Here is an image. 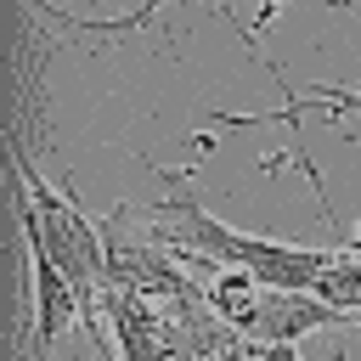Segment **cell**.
I'll return each instance as SVG.
<instances>
[{"label":"cell","instance_id":"cell-1","mask_svg":"<svg viewBox=\"0 0 361 361\" xmlns=\"http://www.w3.org/2000/svg\"><path fill=\"white\" fill-rule=\"evenodd\" d=\"M158 214L169 220L164 237H175L192 259H209V265H220V271H237V276H248L254 288H305V293H316L322 276H327L333 259H338V254H327V248H299V243L231 231L226 220H214V214H209L192 192H180V186L158 203Z\"/></svg>","mask_w":361,"mask_h":361},{"label":"cell","instance_id":"cell-2","mask_svg":"<svg viewBox=\"0 0 361 361\" xmlns=\"http://www.w3.org/2000/svg\"><path fill=\"white\" fill-rule=\"evenodd\" d=\"M6 164H11V209H17V220H28L34 231H39V243L51 248V259L62 265V276L79 288V299H85V310H90V322H96V333H102V293L113 288L107 282V237H102V226L73 203V197H62L34 164H28V152H23V141L17 135H6ZM107 338V333H102ZM113 344V338H107Z\"/></svg>","mask_w":361,"mask_h":361},{"label":"cell","instance_id":"cell-3","mask_svg":"<svg viewBox=\"0 0 361 361\" xmlns=\"http://www.w3.org/2000/svg\"><path fill=\"white\" fill-rule=\"evenodd\" d=\"M102 316H107V338H113L118 361H164V327H158V316L147 310L141 293L107 288L102 293Z\"/></svg>","mask_w":361,"mask_h":361},{"label":"cell","instance_id":"cell-4","mask_svg":"<svg viewBox=\"0 0 361 361\" xmlns=\"http://www.w3.org/2000/svg\"><path fill=\"white\" fill-rule=\"evenodd\" d=\"M305 113H361V90H350V85H310V90H293V96H282L276 107H265V113H220L214 124H231V130H248V124H299Z\"/></svg>","mask_w":361,"mask_h":361},{"label":"cell","instance_id":"cell-5","mask_svg":"<svg viewBox=\"0 0 361 361\" xmlns=\"http://www.w3.org/2000/svg\"><path fill=\"white\" fill-rule=\"evenodd\" d=\"M28 6H34L39 17H51L56 28H68V34H96V39H124V34H135V28H147V23H152V17H158V11L169 6V0H141V6H135V11H124V17H68V11H51L45 0H28ZM214 11H220V17H231V6H226V0H214ZM231 23H237V17H231Z\"/></svg>","mask_w":361,"mask_h":361},{"label":"cell","instance_id":"cell-6","mask_svg":"<svg viewBox=\"0 0 361 361\" xmlns=\"http://www.w3.org/2000/svg\"><path fill=\"white\" fill-rule=\"evenodd\" d=\"M254 361H299V344H254Z\"/></svg>","mask_w":361,"mask_h":361},{"label":"cell","instance_id":"cell-7","mask_svg":"<svg viewBox=\"0 0 361 361\" xmlns=\"http://www.w3.org/2000/svg\"><path fill=\"white\" fill-rule=\"evenodd\" d=\"M192 361H220V350H197V355H192Z\"/></svg>","mask_w":361,"mask_h":361}]
</instances>
